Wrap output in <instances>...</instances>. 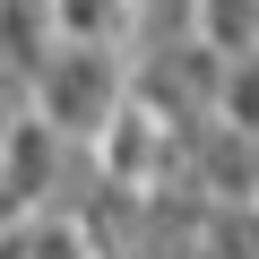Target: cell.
<instances>
[{"mask_svg":"<svg viewBox=\"0 0 259 259\" xmlns=\"http://www.w3.org/2000/svg\"><path fill=\"white\" fill-rule=\"evenodd\" d=\"M130 87H139V44H78V35H61L44 52V69H35L26 104L52 130H69V139L95 147L104 130H112V112L130 104Z\"/></svg>","mask_w":259,"mask_h":259,"instance_id":"cell-1","label":"cell"},{"mask_svg":"<svg viewBox=\"0 0 259 259\" xmlns=\"http://www.w3.org/2000/svg\"><path fill=\"white\" fill-rule=\"evenodd\" d=\"M225 78H233V52L207 44V35H173V44H139V95L164 104L173 121H207L225 104Z\"/></svg>","mask_w":259,"mask_h":259,"instance_id":"cell-2","label":"cell"},{"mask_svg":"<svg viewBox=\"0 0 259 259\" xmlns=\"http://www.w3.org/2000/svg\"><path fill=\"white\" fill-rule=\"evenodd\" d=\"M199 35L225 52H259V0H199Z\"/></svg>","mask_w":259,"mask_h":259,"instance_id":"cell-3","label":"cell"},{"mask_svg":"<svg viewBox=\"0 0 259 259\" xmlns=\"http://www.w3.org/2000/svg\"><path fill=\"white\" fill-rule=\"evenodd\" d=\"M139 18V44H173V35H199V0H130Z\"/></svg>","mask_w":259,"mask_h":259,"instance_id":"cell-4","label":"cell"}]
</instances>
